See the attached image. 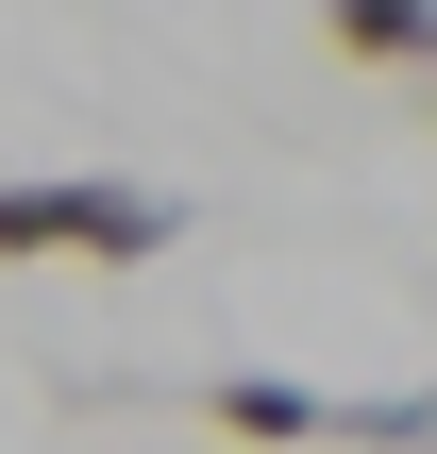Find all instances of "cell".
Listing matches in <instances>:
<instances>
[{
    "label": "cell",
    "mask_w": 437,
    "mask_h": 454,
    "mask_svg": "<svg viewBox=\"0 0 437 454\" xmlns=\"http://www.w3.org/2000/svg\"><path fill=\"white\" fill-rule=\"evenodd\" d=\"M337 438H387V454H421V438H437V387H387V404H337Z\"/></svg>",
    "instance_id": "4"
},
{
    "label": "cell",
    "mask_w": 437,
    "mask_h": 454,
    "mask_svg": "<svg viewBox=\"0 0 437 454\" xmlns=\"http://www.w3.org/2000/svg\"><path fill=\"white\" fill-rule=\"evenodd\" d=\"M185 236V202H152V185H118V168H34V185H0V270H152Z\"/></svg>",
    "instance_id": "1"
},
{
    "label": "cell",
    "mask_w": 437,
    "mask_h": 454,
    "mask_svg": "<svg viewBox=\"0 0 437 454\" xmlns=\"http://www.w3.org/2000/svg\"><path fill=\"white\" fill-rule=\"evenodd\" d=\"M202 421H219V438H337V404H320V387H286V371H219V387H202Z\"/></svg>",
    "instance_id": "2"
},
{
    "label": "cell",
    "mask_w": 437,
    "mask_h": 454,
    "mask_svg": "<svg viewBox=\"0 0 437 454\" xmlns=\"http://www.w3.org/2000/svg\"><path fill=\"white\" fill-rule=\"evenodd\" d=\"M421 101H437V67H421Z\"/></svg>",
    "instance_id": "5"
},
{
    "label": "cell",
    "mask_w": 437,
    "mask_h": 454,
    "mask_svg": "<svg viewBox=\"0 0 437 454\" xmlns=\"http://www.w3.org/2000/svg\"><path fill=\"white\" fill-rule=\"evenodd\" d=\"M320 34L354 67H437V0H320Z\"/></svg>",
    "instance_id": "3"
}]
</instances>
